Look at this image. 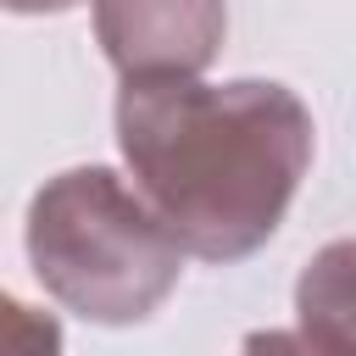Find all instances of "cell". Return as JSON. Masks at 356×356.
<instances>
[{
    "mask_svg": "<svg viewBox=\"0 0 356 356\" xmlns=\"http://www.w3.org/2000/svg\"><path fill=\"white\" fill-rule=\"evenodd\" d=\"M117 150L184 256L228 267L278 234L317 128L278 78H172L117 89Z\"/></svg>",
    "mask_w": 356,
    "mask_h": 356,
    "instance_id": "6da1fadb",
    "label": "cell"
},
{
    "mask_svg": "<svg viewBox=\"0 0 356 356\" xmlns=\"http://www.w3.org/2000/svg\"><path fill=\"white\" fill-rule=\"evenodd\" d=\"M22 245L44 295L100 328L145 323L184 278V245L111 167L44 178L28 200Z\"/></svg>",
    "mask_w": 356,
    "mask_h": 356,
    "instance_id": "7a4b0ae2",
    "label": "cell"
},
{
    "mask_svg": "<svg viewBox=\"0 0 356 356\" xmlns=\"http://www.w3.org/2000/svg\"><path fill=\"white\" fill-rule=\"evenodd\" d=\"M95 33L122 83L200 78L228 33L222 6H95Z\"/></svg>",
    "mask_w": 356,
    "mask_h": 356,
    "instance_id": "3957f363",
    "label": "cell"
},
{
    "mask_svg": "<svg viewBox=\"0 0 356 356\" xmlns=\"http://www.w3.org/2000/svg\"><path fill=\"white\" fill-rule=\"evenodd\" d=\"M295 328L328 356H356V239H328L300 267Z\"/></svg>",
    "mask_w": 356,
    "mask_h": 356,
    "instance_id": "277c9868",
    "label": "cell"
},
{
    "mask_svg": "<svg viewBox=\"0 0 356 356\" xmlns=\"http://www.w3.org/2000/svg\"><path fill=\"white\" fill-rule=\"evenodd\" d=\"M6 356H61V328L50 312L22 306L17 295H6Z\"/></svg>",
    "mask_w": 356,
    "mask_h": 356,
    "instance_id": "5b68a950",
    "label": "cell"
},
{
    "mask_svg": "<svg viewBox=\"0 0 356 356\" xmlns=\"http://www.w3.org/2000/svg\"><path fill=\"white\" fill-rule=\"evenodd\" d=\"M239 356H328V350L312 345L300 328H256V334H245Z\"/></svg>",
    "mask_w": 356,
    "mask_h": 356,
    "instance_id": "8992f818",
    "label": "cell"
}]
</instances>
